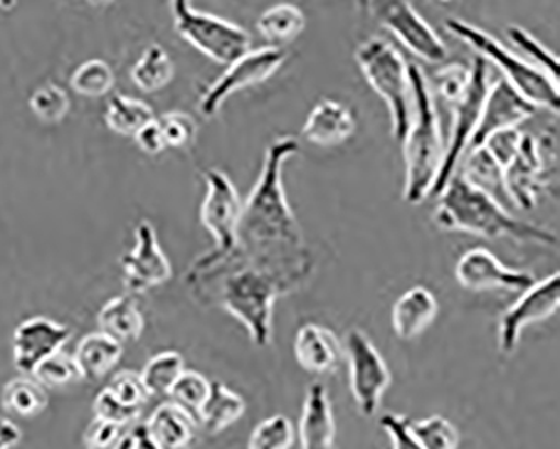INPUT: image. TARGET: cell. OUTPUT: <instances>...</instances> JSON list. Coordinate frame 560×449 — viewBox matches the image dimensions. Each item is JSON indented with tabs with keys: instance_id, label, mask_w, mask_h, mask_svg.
Returning a JSON list of instances; mask_svg holds the SVG:
<instances>
[{
	"instance_id": "obj_1",
	"label": "cell",
	"mask_w": 560,
	"mask_h": 449,
	"mask_svg": "<svg viewBox=\"0 0 560 449\" xmlns=\"http://www.w3.org/2000/svg\"><path fill=\"white\" fill-rule=\"evenodd\" d=\"M299 152L295 137H280L266 149L258 182L243 202L234 249L249 263L284 274L305 286L315 260L306 248L283 186L284 164Z\"/></svg>"
},
{
	"instance_id": "obj_2",
	"label": "cell",
	"mask_w": 560,
	"mask_h": 449,
	"mask_svg": "<svg viewBox=\"0 0 560 449\" xmlns=\"http://www.w3.org/2000/svg\"><path fill=\"white\" fill-rule=\"evenodd\" d=\"M192 295L218 305L237 318L256 347H268L273 336V305L280 296L302 288L283 274L249 263L236 249L199 256L186 274Z\"/></svg>"
},
{
	"instance_id": "obj_3",
	"label": "cell",
	"mask_w": 560,
	"mask_h": 449,
	"mask_svg": "<svg viewBox=\"0 0 560 449\" xmlns=\"http://www.w3.org/2000/svg\"><path fill=\"white\" fill-rule=\"evenodd\" d=\"M434 224L444 231H462L480 238H510L530 245L557 246L552 231L513 217L503 204L471 186L462 174H455L438 196Z\"/></svg>"
},
{
	"instance_id": "obj_4",
	"label": "cell",
	"mask_w": 560,
	"mask_h": 449,
	"mask_svg": "<svg viewBox=\"0 0 560 449\" xmlns=\"http://www.w3.org/2000/svg\"><path fill=\"white\" fill-rule=\"evenodd\" d=\"M412 118L405 140V201L418 205L430 198L443 162L444 145L440 117L428 78L421 68L409 64Z\"/></svg>"
},
{
	"instance_id": "obj_5",
	"label": "cell",
	"mask_w": 560,
	"mask_h": 449,
	"mask_svg": "<svg viewBox=\"0 0 560 449\" xmlns=\"http://www.w3.org/2000/svg\"><path fill=\"white\" fill-rule=\"evenodd\" d=\"M453 36L462 39L463 43L480 52V58L491 61L502 70L503 80L517 90L522 96L537 108H547L550 111H559L560 90L559 83L550 80L546 73L535 68L527 59L513 55L510 49L500 43L497 37L485 33L475 24L466 23L463 19L450 17L444 21Z\"/></svg>"
},
{
	"instance_id": "obj_6",
	"label": "cell",
	"mask_w": 560,
	"mask_h": 449,
	"mask_svg": "<svg viewBox=\"0 0 560 449\" xmlns=\"http://www.w3.org/2000/svg\"><path fill=\"white\" fill-rule=\"evenodd\" d=\"M355 61L374 92L386 102L393 120L394 139L402 142L412 118V92L409 64L383 37L362 40Z\"/></svg>"
},
{
	"instance_id": "obj_7",
	"label": "cell",
	"mask_w": 560,
	"mask_h": 449,
	"mask_svg": "<svg viewBox=\"0 0 560 449\" xmlns=\"http://www.w3.org/2000/svg\"><path fill=\"white\" fill-rule=\"evenodd\" d=\"M171 12L178 36L219 64L230 67L231 62L252 51L248 31L228 19L199 11L186 0L171 2Z\"/></svg>"
},
{
	"instance_id": "obj_8",
	"label": "cell",
	"mask_w": 560,
	"mask_h": 449,
	"mask_svg": "<svg viewBox=\"0 0 560 449\" xmlns=\"http://www.w3.org/2000/svg\"><path fill=\"white\" fill-rule=\"evenodd\" d=\"M469 68H471V78H469L468 88L456 102L450 103L453 115L452 133H450V142L444 149L440 173H438L433 189H431L433 198H438L450 179L455 176L459 161L477 130L481 108H483L485 98L490 88L488 62L478 56Z\"/></svg>"
},
{
	"instance_id": "obj_9",
	"label": "cell",
	"mask_w": 560,
	"mask_h": 449,
	"mask_svg": "<svg viewBox=\"0 0 560 449\" xmlns=\"http://www.w3.org/2000/svg\"><path fill=\"white\" fill-rule=\"evenodd\" d=\"M556 149L552 137L535 139L530 133H524L517 155L503 168V189L513 205L522 211H530L537 205L542 190L552 182Z\"/></svg>"
},
{
	"instance_id": "obj_10",
	"label": "cell",
	"mask_w": 560,
	"mask_h": 449,
	"mask_svg": "<svg viewBox=\"0 0 560 449\" xmlns=\"http://www.w3.org/2000/svg\"><path fill=\"white\" fill-rule=\"evenodd\" d=\"M343 352L349 361L350 392L355 399L357 407L362 416H375L384 392L393 382L389 367L368 333L361 329L347 332Z\"/></svg>"
},
{
	"instance_id": "obj_11",
	"label": "cell",
	"mask_w": 560,
	"mask_h": 449,
	"mask_svg": "<svg viewBox=\"0 0 560 449\" xmlns=\"http://www.w3.org/2000/svg\"><path fill=\"white\" fill-rule=\"evenodd\" d=\"M284 61H287V52L273 46H265L241 56L202 92L199 99L200 114L206 118L214 117L230 96L240 90L270 80Z\"/></svg>"
},
{
	"instance_id": "obj_12",
	"label": "cell",
	"mask_w": 560,
	"mask_h": 449,
	"mask_svg": "<svg viewBox=\"0 0 560 449\" xmlns=\"http://www.w3.org/2000/svg\"><path fill=\"white\" fill-rule=\"evenodd\" d=\"M365 8L381 26L394 34L397 39L418 58L440 64L446 61L447 48L436 31L425 23V19L416 11L415 5L399 0L387 2H368Z\"/></svg>"
},
{
	"instance_id": "obj_13",
	"label": "cell",
	"mask_w": 560,
	"mask_h": 449,
	"mask_svg": "<svg viewBox=\"0 0 560 449\" xmlns=\"http://www.w3.org/2000/svg\"><path fill=\"white\" fill-rule=\"evenodd\" d=\"M560 305V273L550 274L530 288L522 292L521 298L506 308L500 318L499 348L510 355L517 351L522 332L532 323L542 322L552 317Z\"/></svg>"
},
{
	"instance_id": "obj_14",
	"label": "cell",
	"mask_w": 560,
	"mask_h": 449,
	"mask_svg": "<svg viewBox=\"0 0 560 449\" xmlns=\"http://www.w3.org/2000/svg\"><path fill=\"white\" fill-rule=\"evenodd\" d=\"M205 179L208 192L200 205V223L215 239L214 251L226 252L236 246V229L243 212V201L226 173L219 168H208Z\"/></svg>"
},
{
	"instance_id": "obj_15",
	"label": "cell",
	"mask_w": 560,
	"mask_h": 449,
	"mask_svg": "<svg viewBox=\"0 0 560 449\" xmlns=\"http://www.w3.org/2000/svg\"><path fill=\"white\" fill-rule=\"evenodd\" d=\"M124 285L131 295H142L171 280L172 267L159 245L155 226L142 220L136 227V245L121 258Z\"/></svg>"
},
{
	"instance_id": "obj_16",
	"label": "cell",
	"mask_w": 560,
	"mask_h": 449,
	"mask_svg": "<svg viewBox=\"0 0 560 449\" xmlns=\"http://www.w3.org/2000/svg\"><path fill=\"white\" fill-rule=\"evenodd\" d=\"M455 276L456 282L469 292H525L537 282L528 271L513 270L500 263L497 256L487 248L468 249L456 263Z\"/></svg>"
},
{
	"instance_id": "obj_17",
	"label": "cell",
	"mask_w": 560,
	"mask_h": 449,
	"mask_svg": "<svg viewBox=\"0 0 560 449\" xmlns=\"http://www.w3.org/2000/svg\"><path fill=\"white\" fill-rule=\"evenodd\" d=\"M70 327L48 317L27 318L12 335V357L19 373L33 376L40 362L62 351L71 339Z\"/></svg>"
},
{
	"instance_id": "obj_18",
	"label": "cell",
	"mask_w": 560,
	"mask_h": 449,
	"mask_svg": "<svg viewBox=\"0 0 560 449\" xmlns=\"http://www.w3.org/2000/svg\"><path fill=\"white\" fill-rule=\"evenodd\" d=\"M537 106L524 98L517 90L510 86L505 80H499L490 84L483 108H481L480 121L475 130L469 150L480 149L488 137L493 133L517 128L524 121L530 120L537 114Z\"/></svg>"
},
{
	"instance_id": "obj_19",
	"label": "cell",
	"mask_w": 560,
	"mask_h": 449,
	"mask_svg": "<svg viewBox=\"0 0 560 449\" xmlns=\"http://www.w3.org/2000/svg\"><path fill=\"white\" fill-rule=\"evenodd\" d=\"M355 115L349 106L325 98L313 106L303 125L302 135L306 142L328 149L347 142L355 133Z\"/></svg>"
},
{
	"instance_id": "obj_20",
	"label": "cell",
	"mask_w": 560,
	"mask_h": 449,
	"mask_svg": "<svg viewBox=\"0 0 560 449\" xmlns=\"http://www.w3.org/2000/svg\"><path fill=\"white\" fill-rule=\"evenodd\" d=\"M299 438L302 449H335L337 426L327 388L322 382L310 383L306 389Z\"/></svg>"
},
{
	"instance_id": "obj_21",
	"label": "cell",
	"mask_w": 560,
	"mask_h": 449,
	"mask_svg": "<svg viewBox=\"0 0 560 449\" xmlns=\"http://www.w3.org/2000/svg\"><path fill=\"white\" fill-rule=\"evenodd\" d=\"M293 352L302 369L324 376L339 367L343 348L339 336L330 329L318 323H306L296 332Z\"/></svg>"
},
{
	"instance_id": "obj_22",
	"label": "cell",
	"mask_w": 560,
	"mask_h": 449,
	"mask_svg": "<svg viewBox=\"0 0 560 449\" xmlns=\"http://www.w3.org/2000/svg\"><path fill=\"white\" fill-rule=\"evenodd\" d=\"M438 310L440 305L430 288L412 286L411 290L402 293L396 299L390 314V322L397 339L409 342L421 335L434 322Z\"/></svg>"
},
{
	"instance_id": "obj_23",
	"label": "cell",
	"mask_w": 560,
	"mask_h": 449,
	"mask_svg": "<svg viewBox=\"0 0 560 449\" xmlns=\"http://www.w3.org/2000/svg\"><path fill=\"white\" fill-rule=\"evenodd\" d=\"M196 421L174 402L155 407L145 423L150 438L162 449H186L196 438Z\"/></svg>"
},
{
	"instance_id": "obj_24",
	"label": "cell",
	"mask_w": 560,
	"mask_h": 449,
	"mask_svg": "<svg viewBox=\"0 0 560 449\" xmlns=\"http://www.w3.org/2000/svg\"><path fill=\"white\" fill-rule=\"evenodd\" d=\"M246 413V401L221 380H212L208 399L200 407L197 426L208 435H219L236 424Z\"/></svg>"
},
{
	"instance_id": "obj_25",
	"label": "cell",
	"mask_w": 560,
	"mask_h": 449,
	"mask_svg": "<svg viewBox=\"0 0 560 449\" xmlns=\"http://www.w3.org/2000/svg\"><path fill=\"white\" fill-rule=\"evenodd\" d=\"M100 332L117 340L118 344L136 342L142 336L145 320L133 296H115L103 305L98 317Z\"/></svg>"
},
{
	"instance_id": "obj_26",
	"label": "cell",
	"mask_w": 560,
	"mask_h": 449,
	"mask_svg": "<svg viewBox=\"0 0 560 449\" xmlns=\"http://www.w3.org/2000/svg\"><path fill=\"white\" fill-rule=\"evenodd\" d=\"M121 355L124 345L98 330L80 340L73 357L83 379L100 380L117 366Z\"/></svg>"
},
{
	"instance_id": "obj_27",
	"label": "cell",
	"mask_w": 560,
	"mask_h": 449,
	"mask_svg": "<svg viewBox=\"0 0 560 449\" xmlns=\"http://www.w3.org/2000/svg\"><path fill=\"white\" fill-rule=\"evenodd\" d=\"M0 402L12 416L36 417L48 407L49 395L33 376H22L5 383Z\"/></svg>"
},
{
	"instance_id": "obj_28",
	"label": "cell",
	"mask_w": 560,
	"mask_h": 449,
	"mask_svg": "<svg viewBox=\"0 0 560 449\" xmlns=\"http://www.w3.org/2000/svg\"><path fill=\"white\" fill-rule=\"evenodd\" d=\"M305 14L302 9L293 4H278L266 9L256 23L259 34L273 48H280L278 45H287L295 40L305 31Z\"/></svg>"
},
{
	"instance_id": "obj_29",
	"label": "cell",
	"mask_w": 560,
	"mask_h": 449,
	"mask_svg": "<svg viewBox=\"0 0 560 449\" xmlns=\"http://www.w3.org/2000/svg\"><path fill=\"white\" fill-rule=\"evenodd\" d=\"M155 120L152 106L142 99L130 96L115 95L109 98L105 108V123L118 135L136 137L145 125Z\"/></svg>"
},
{
	"instance_id": "obj_30",
	"label": "cell",
	"mask_w": 560,
	"mask_h": 449,
	"mask_svg": "<svg viewBox=\"0 0 560 449\" xmlns=\"http://www.w3.org/2000/svg\"><path fill=\"white\" fill-rule=\"evenodd\" d=\"M175 68L168 52L161 45L147 46L139 61L131 67L130 78L137 88L153 93L165 88L174 78Z\"/></svg>"
},
{
	"instance_id": "obj_31",
	"label": "cell",
	"mask_w": 560,
	"mask_h": 449,
	"mask_svg": "<svg viewBox=\"0 0 560 449\" xmlns=\"http://www.w3.org/2000/svg\"><path fill=\"white\" fill-rule=\"evenodd\" d=\"M462 176L471 186L483 190L495 201L500 202V198L506 199L505 189H503V168L497 164L495 158L491 157L490 152L485 146L469 150L468 158L463 165Z\"/></svg>"
},
{
	"instance_id": "obj_32",
	"label": "cell",
	"mask_w": 560,
	"mask_h": 449,
	"mask_svg": "<svg viewBox=\"0 0 560 449\" xmlns=\"http://www.w3.org/2000/svg\"><path fill=\"white\" fill-rule=\"evenodd\" d=\"M186 370V362L183 355L175 351H165L153 355L145 367H143L140 377L150 398L152 395H168L175 380Z\"/></svg>"
},
{
	"instance_id": "obj_33",
	"label": "cell",
	"mask_w": 560,
	"mask_h": 449,
	"mask_svg": "<svg viewBox=\"0 0 560 449\" xmlns=\"http://www.w3.org/2000/svg\"><path fill=\"white\" fill-rule=\"evenodd\" d=\"M114 84V70L103 59H88L71 74V88L86 98L105 96Z\"/></svg>"
},
{
	"instance_id": "obj_34",
	"label": "cell",
	"mask_w": 560,
	"mask_h": 449,
	"mask_svg": "<svg viewBox=\"0 0 560 449\" xmlns=\"http://www.w3.org/2000/svg\"><path fill=\"white\" fill-rule=\"evenodd\" d=\"M209 389H211V382H209L208 377L196 373V370H184L172 386L168 398H171V402L186 411L197 423L200 407L208 399Z\"/></svg>"
},
{
	"instance_id": "obj_35",
	"label": "cell",
	"mask_w": 560,
	"mask_h": 449,
	"mask_svg": "<svg viewBox=\"0 0 560 449\" xmlns=\"http://www.w3.org/2000/svg\"><path fill=\"white\" fill-rule=\"evenodd\" d=\"M412 435L424 449H458L462 436L459 429L443 416L409 421Z\"/></svg>"
},
{
	"instance_id": "obj_36",
	"label": "cell",
	"mask_w": 560,
	"mask_h": 449,
	"mask_svg": "<svg viewBox=\"0 0 560 449\" xmlns=\"http://www.w3.org/2000/svg\"><path fill=\"white\" fill-rule=\"evenodd\" d=\"M506 36H509L513 45L517 46L518 51L524 52V55L530 59V61H528L530 64H534L535 68H539L550 80L559 83V58H557L550 49H547L539 39H535L530 33L522 29L521 26L506 27Z\"/></svg>"
},
{
	"instance_id": "obj_37",
	"label": "cell",
	"mask_w": 560,
	"mask_h": 449,
	"mask_svg": "<svg viewBox=\"0 0 560 449\" xmlns=\"http://www.w3.org/2000/svg\"><path fill=\"white\" fill-rule=\"evenodd\" d=\"M295 442V427L283 414L266 417L253 429L248 449H290Z\"/></svg>"
},
{
	"instance_id": "obj_38",
	"label": "cell",
	"mask_w": 560,
	"mask_h": 449,
	"mask_svg": "<svg viewBox=\"0 0 560 449\" xmlns=\"http://www.w3.org/2000/svg\"><path fill=\"white\" fill-rule=\"evenodd\" d=\"M31 110L44 123H59L66 115L70 114L71 99L59 84H40L30 99Z\"/></svg>"
},
{
	"instance_id": "obj_39",
	"label": "cell",
	"mask_w": 560,
	"mask_h": 449,
	"mask_svg": "<svg viewBox=\"0 0 560 449\" xmlns=\"http://www.w3.org/2000/svg\"><path fill=\"white\" fill-rule=\"evenodd\" d=\"M33 377L43 383L44 388H65L83 380L73 355L66 354L65 351L56 352L51 357L40 362Z\"/></svg>"
},
{
	"instance_id": "obj_40",
	"label": "cell",
	"mask_w": 560,
	"mask_h": 449,
	"mask_svg": "<svg viewBox=\"0 0 560 449\" xmlns=\"http://www.w3.org/2000/svg\"><path fill=\"white\" fill-rule=\"evenodd\" d=\"M167 149L189 146L197 137V123L186 111H167L155 118Z\"/></svg>"
},
{
	"instance_id": "obj_41",
	"label": "cell",
	"mask_w": 560,
	"mask_h": 449,
	"mask_svg": "<svg viewBox=\"0 0 560 449\" xmlns=\"http://www.w3.org/2000/svg\"><path fill=\"white\" fill-rule=\"evenodd\" d=\"M106 391L114 395L118 402L131 407V410H143L150 395L143 386L142 377L136 370H120L115 374L106 386Z\"/></svg>"
},
{
	"instance_id": "obj_42",
	"label": "cell",
	"mask_w": 560,
	"mask_h": 449,
	"mask_svg": "<svg viewBox=\"0 0 560 449\" xmlns=\"http://www.w3.org/2000/svg\"><path fill=\"white\" fill-rule=\"evenodd\" d=\"M469 78H471V68L465 64H447L434 73V92L450 105L456 102L468 88Z\"/></svg>"
},
{
	"instance_id": "obj_43",
	"label": "cell",
	"mask_w": 560,
	"mask_h": 449,
	"mask_svg": "<svg viewBox=\"0 0 560 449\" xmlns=\"http://www.w3.org/2000/svg\"><path fill=\"white\" fill-rule=\"evenodd\" d=\"M93 413H95V417H98V420L108 421V423L118 424V426L124 427L127 424L136 423L142 411L127 407V405L118 402L114 395L109 394L106 389H103L96 395L95 402H93Z\"/></svg>"
},
{
	"instance_id": "obj_44",
	"label": "cell",
	"mask_w": 560,
	"mask_h": 449,
	"mask_svg": "<svg viewBox=\"0 0 560 449\" xmlns=\"http://www.w3.org/2000/svg\"><path fill=\"white\" fill-rule=\"evenodd\" d=\"M522 137L524 133L518 128H509V130H502V132L488 137L487 142L481 146L490 152L491 157L495 158L500 167L505 168L517 155Z\"/></svg>"
},
{
	"instance_id": "obj_45",
	"label": "cell",
	"mask_w": 560,
	"mask_h": 449,
	"mask_svg": "<svg viewBox=\"0 0 560 449\" xmlns=\"http://www.w3.org/2000/svg\"><path fill=\"white\" fill-rule=\"evenodd\" d=\"M121 438L124 427L95 417L84 432L83 442L86 449H115Z\"/></svg>"
},
{
	"instance_id": "obj_46",
	"label": "cell",
	"mask_w": 560,
	"mask_h": 449,
	"mask_svg": "<svg viewBox=\"0 0 560 449\" xmlns=\"http://www.w3.org/2000/svg\"><path fill=\"white\" fill-rule=\"evenodd\" d=\"M409 417L402 414L387 413L381 417V426L384 432L389 436L393 449H424L419 445L418 439L412 435L411 427H409Z\"/></svg>"
},
{
	"instance_id": "obj_47",
	"label": "cell",
	"mask_w": 560,
	"mask_h": 449,
	"mask_svg": "<svg viewBox=\"0 0 560 449\" xmlns=\"http://www.w3.org/2000/svg\"><path fill=\"white\" fill-rule=\"evenodd\" d=\"M133 139H136L137 145L140 146V150L149 155L161 154V152H164V150L167 149L156 120H153L152 123L145 125L140 132L136 133Z\"/></svg>"
},
{
	"instance_id": "obj_48",
	"label": "cell",
	"mask_w": 560,
	"mask_h": 449,
	"mask_svg": "<svg viewBox=\"0 0 560 449\" xmlns=\"http://www.w3.org/2000/svg\"><path fill=\"white\" fill-rule=\"evenodd\" d=\"M22 433L12 421L0 416V449H12L21 442Z\"/></svg>"
},
{
	"instance_id": "obj_49",
	"label": "cell",
	"mask_w": 560,
	"mask_h": 449,
	"mask_svg": "<svg viewBox=\"0 0 560 449\" xmlns=\"http://www.w3.org/2000/svg\"><path fill=\"white\" fill-rule=\"evenodd\" d=\"M130 435L131 441H133L131 449H162L161 446L156 445V442L150 438L145 424H139Z\"/></svg>"
},
{
	"instance_id": "obj_50",
	"label": "cell",
	"mask_w": 560,
	"mask_h": 449,
	"mask_svg": "<svg viewBox=\"0 0 560 449\" xmlns=\"http://www.w3.org/2000/svg\"><path fill=\"white\" fill-rule=\"evenodd\" d=\"M131 446H133V441H131V435H125L124 438H121V441L115 446V449H131Z\"/></svg>"
}]
</instances>
